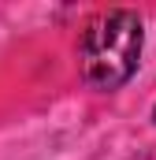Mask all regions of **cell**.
<instances>
[{
	"instance_id": "7a4b0ae2",
	"label": "cell",
	"mask_w": 156,
	"mask_h": 160,
	"mask_svg": "<svg viewBox=\"0 0 156 160\" xmlns=\"http://www.w3.org/2000/svg\"><path fill=\"white\" fill-rule=\"evenodd\" d=\"M153 123H156V108H153Z\"/></svg>"
},
{
	"instance_id": "6da1fadb",
	"label": "cell",
	"mask_w": 156,
	"mask_h": 160,
	"mask_svg": "<svg viewBox=\"0 0 156 160\" xmlns=\"http://www.w3.org/2000/svg\"><path fill=\"white\" fill-rule=\"evenodd\" d=\"M141 45H145V26H141L138 11L112 8V11L97 15L85 26L82 45H78L85 86H93L100 93L123 89L141 63Z\"/></svg>"
}]
</instances>
